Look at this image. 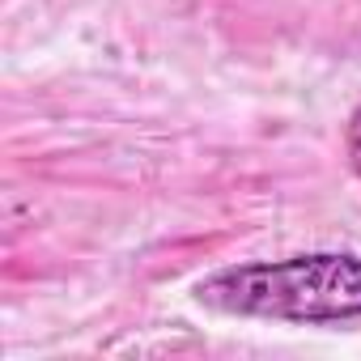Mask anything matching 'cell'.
<instances>
[{
    "label": "cell",
    "mask_w": 361,
    "mask_h": 361,
    "mask_svg": "<svg viewBox=\"0 0 361 361\" xmlns=\"http://www.w3.org/2000/svg\"><path fill=\"white\" fill-rule=\"evenodd\" d=\"M344 145H348V161H353V170L361 174V106H357V111H353V119H348Z\"/></svg>",
    "instance_id": "7a4b0ae2"
},
{
    "label": "cell",
    "mask_w": 361,
    "mask_h": 361,
    "mask_svg": "<svg viewBox=\"0 0 361 361\" xmlns=\"http://www.w3.org/2000/svg\"><path fill=\"white\" fill-rule=\"evenodd\" d=\"M209 310L285 323H344L361 319V259L357 255H293L272 264H238L196 285Z\"/></svg>",
    "instance_id": "6da1fadb"
}]
</instances>
